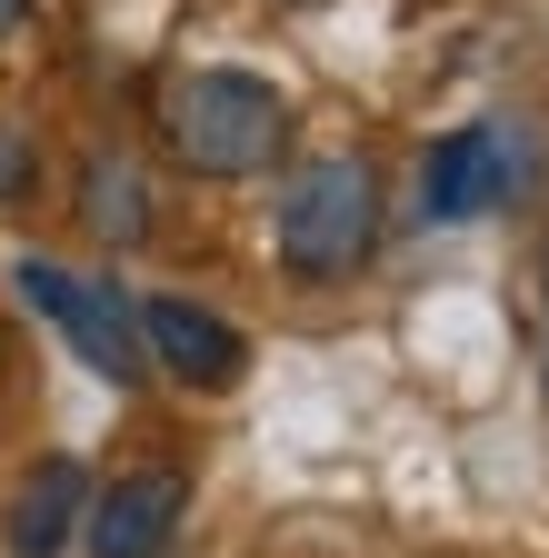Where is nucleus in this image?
I'll list each match as a JSON object with an SVG mask.
<instances>
[{"instance_id": "obj_8", "label": "nucleus", "mask_w": 549, "mask_h": 558, "mask_svg": "<svg viewBox=\"0 0 549 558\" xmlns=\"http://www.w3.org/2000/svg\"><path fill=\"white\" fill-rule=\"evenodd\" d=\"M81 220H91V240H110V250H141V240H151V180H141V160L91 150V160H81Z\"/></svg>"}, {"instance_id": "obj_5", "label": "nucleus", "mask_w": 549, "mask_h": 558, "mask_svg": "<svg viewBox=\"0 0 549 558\" xmlns=\"http://www.w3.org/2000/svg\"><path fill=\"white\" fill-rule=\"evenodd\" d=\"M180 499H190L180 469H130V478H110L100 499H91V519H81L91 558H160L170 529H180Z\"/></svg>"}, {"instance_id": "obj_1", "label": "nucleus", "mask_w": 549, "mask_h": 558, "mask_svg": "<svg viewBox=\"0 0 549 558\" xmlns=\"http://www.w3.org/2000/svg\"><path fill=\"white\" fill-rule=\"evenodd\" d=\"M160 130L180 170L200 180H250L290 150V100L281 81H260V70H180L170 100H160Z\"/></svg>"}, {"instance_id": "obj_4", "label": "nucleus", "mask_w": 549, "mask_h": 558, "mask_svg": "<svg viewBox=\"0 0 549 558\" xmlns=\"http://www.w3.org/2000/svg\"><path fill=\"white\" fill-rule=\"evenodd\" d=\"M141 360L190 379V389H230L250 369V339L220 310H200V300H141Z\"/></svg>"}, {"instance_id": "obj_7", "label": "nucleus", "mask_w": 549, "mask_h": 558, "mask_svg": "<svg viewBox=\"0 0 549 558\" xmlns=\"http://www.w3.org/2000/svg\"><path fill=\"white\" fill-rule=\"evenodd\" d=\"M91 519V469L81 459H40L11 499V558H60Z\"/></svg>"}, {"instance_id": "obj_3", "label": "nucleus", "mask_w": 549, "mask_h": 558, "mask_svg": "<svg viewBox=\"0 0 549 558\" xmlns=\"http://www.w3.org/2000/svg\"><path fill=\"white\" fill-rule=\"evenodd\" d=\"M21 300L81 349V360L100 369V379H120V389H141L151 379V360H141V310L120 300V279H91V269H60V259H21Z\"/></svg>"}, {"instance_id": "obj_2", "label": "nucleus", "mask_w": 549, "mask_h": 558, "mask_svg": "<svg viewBox=\"0 0 549 558\" xmlns=\"http://www.w3.org/2000/svg\"><path fill=\"white\" fill-rule=\"evenodd\" d=\"M380 240V170L360 150H320L281 190V259L300 279H350Z\"/></svg>"}, {"instance_id": "obj_9", "label": "nucleus", "mask_w": 549, "mask_h": 558, "mask_svg": "<svg viewBox=\"0 0 549 558\" xmlns=\"http://www.w3.org/2000/svg\"><path fill=\"white\" fill-rule=\"evenodd\" d=\"M21 190H31V140L0 120V199H21Z\"/></svg>"}, {"instance_id": "obj_6", "label": "nucleus", "mask_w": 549, "mask_h": 558, "mask_svg": "<svg viewBox=\"0 0 549 558\" xmlns=\"http://www.w3.org/2000/svg\"><path fill=\"white\" fill-rule=\"evenodd\" d=\"M500 199H510V140L490 120L430 140V160H420V209L430 220H479V209H500Z\"/></svg>"}, {"instance_id": "obj_10", "label": "nucleus", "mask_w": 549, "mask_h": 558, "mask_svg": "<svg viewBox=\"0 0 549 558\" xmlns=\"http://www.w3.org/2000/svg\"><path fill=\"white\" fill-rule=\"evenodd\" d=\"M21 11H31V0H0V40H11V31H21Z\"/></svg>"}]
</instances>
